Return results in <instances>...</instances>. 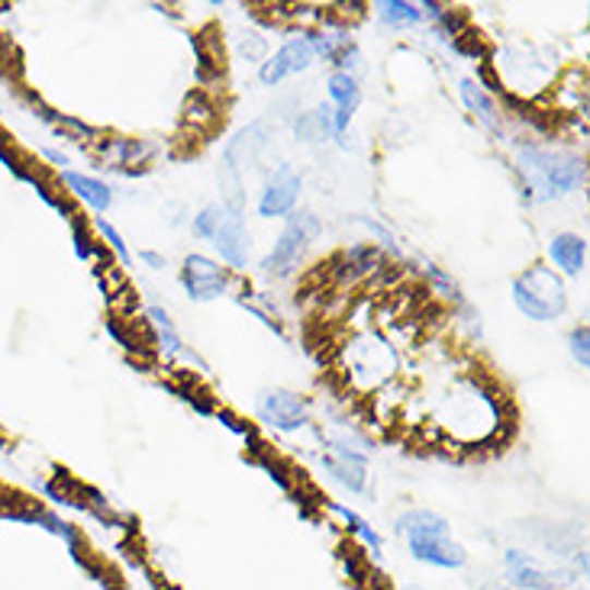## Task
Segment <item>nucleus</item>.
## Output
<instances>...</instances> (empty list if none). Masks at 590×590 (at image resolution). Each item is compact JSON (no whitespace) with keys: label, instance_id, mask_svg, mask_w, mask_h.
I'll return each mask as SVG.
<instances>
[{"label":"nucleus","instance_id":"f257e3e1","mask_svg":"<svg viewBox=\"0 0 590 590\" xmlns=\"http://www.w3.org/2000/svg\"><path fill=\"white\" fill-rule=\"evenodd\" d=\"M517 168L532 201H555L562 194L578 191L588 181V168L581 158L552 148H522Z\"/></svg>","mask_w":590,"mask_h":590},{"label":"nucleus","instance_id":"f03ea898","mask_svg":"<svg viewBox=\"0 0 590 590\" xmlns=\"http://www.w3.org/2000/svg\"><path fill=\"white\" fill-rule=\"evenodd\" d=\"M400 532L410 542L413 558L436 565V568H461L465 565V549L448 539V522L433 510H410L400 517Z\"/></svg>","mask_w":590,"mask_h":590},{"label":"nucleus","instance_id":"7ed1b4c3","mask_svg":"<svg viewBox=\"0 0 590 590\" xmlns=\"http://www.w3.org/2000/svg\"><path fill=\"white\" fill-rule=\"evenodd\" d=\"M514 300H517L519 310L535 323H552L568 306V294H565L562 278L552 268H542V265L529 268L526 275H519L514 281Z\"/></svg>","mask_w":590,"mask_h":590},{"label":"nucleus","instance_id":"20e7f679","mask_svg":"<svg viewBox=\"0 0 590 590\" xmlns=\"http://www.w3.org/2000/svg\"><path fill=\"white\" fill-rule=\"evenodd\" d=\"M316 236H320V220H316V214L303 210V214L291 217L288 229H285L281 239H278V245H275L272 255L265 258V272H268V275H278V278L291 275L297 268V262H300V255L306 252V245H310Z\"/></svg>","mask_w":590,"mask_h":590},{"label":"nucleus","instance_id":"39448f33","mask_svg":"<svg viewBox=\"0 0 590 590\" xmlns=\"http://www.w3.org/2000/svg\"><path fill=\"white\" fill-rule=\"evenodd\" d=\"M346 359H349V369H352V374L369 371L371 374L369 387L384 384V381L397 371V356H394V349H390L384 339H377V336H365V339L352 342V346H349V352H346Z\"/></svg>","mask_w":590,"mask_h":590},{"label":"nucleus","instance_id":"423d86ee","mask_svg":"<svg viewBox=\"0 0 590 590\" xmlns=\"http://www.w3.org/2000/svg\"><path fill=\"white\" fill-rule=\"evenodd\" d=\"M313 56H316V49H313V39L310 36H294V39H288L265 65H262V84H268V87H275V84H281L288 74L303 72V69H310V62H313Z\"/></svg>","mask_w":590,"mask_h":590},{"label":"nucleus","instance_id":"0eeeda50","mask_svg":"<svg viewBox=\"0 0 590 590\" xmlns=\"http://www.w3.org/2000/svg\"><path fill=\"white\" fill-rule=\"evenodd\" d=\"M181 278H184V288H188L191 300H214L229 285V275L222 272L217 262H210L207 255H188Z\"/></svg>","mask_w":590,"mask_h":590},{"label":"nucleus","instance_id":"6e6552de","mask_svg":"<svg viewBox=\"0 0 590 590\" xmlns=\"http://www.w3.org/2000/svg\"><path fill=\"white\" fill-rule=\"evenodd\" d=\"M262 420L275 430H300L310 420V407L303 397H297L291 390H268L262 397Z\"/></svg>","mask_w":590,"mask_h":590},{"label":"nucleus","instance_id":"1a4fd4ad","mask_svg":"<svg viewBox=\"0 0 590 590\" xmlns=\"http://www.w3.org/2000/svg\"><path fill=\"white\" fill-rule=\"evenodd\" d=\"M297 194H300V174L291 165H281L268 178V184H265V194L258 201V214L262 217H285V214H291L297 204Z\"/></svg>","mask_w":590,"mask_h":590},{"label":"nucleus","instance_id":"9d476101","mask_svg":"<svg viewBox=\"0 0 590 590\" xmlns=\"http://www.w3.org/2000/svg\"><path fill=\"white\" fill-rule=\"evenodd\" d=\"M210 239H214V245L220 249V255L232 268H245V265H249V232H245L239 214H232V210L226 207Z\"/></svg>","mask_w":590,"mask_h":590},{"label":"nucleus","instance_id":"9b49d317","mask_svg":"<svg viewBox=\"0 0 590 590\" xmlns=\"http://www.w3.org/2000/svg\"><path fill=\"white\" fill-rule=\"evenodd\" d=\"M265 146H268V127L265 123H252V127L239 130L236 140L226 146V168L229 171L249 168Z\"/></svg>","mask_w":590,"mask_h":590},{"label":"nucleus","instance_id":"f8f14e48","mask_svg":"<svg viewBox=\"0 0 590 590\" xmlns=\"http://www.w3.org/2000/svg\"><path fill=\"white\" fill-rule=\"evenodd\" d=\"M336 448V458H326V468L336 474L339 484H346L349 491H362L365 481H369V465H365V455L359 451H349L339 443H333Z\"/></svg>","mask_w":590,"mask_h":590},{"label":"nucleus","instance_id":"ddd939ff","mask_svg":"<svg viewBox=\"0 0 590 590\" xmlns=\"http://www.w3.org/2000/svg\"><path fill=\"white\" fill-rule=\"evenodd\" d=\"M549 252H552L555 265H558L565 275H581V268H585V262H588V242H585L581 236H575V232L555 236L552 245H549Z\"/></svg>","mask_w":590,"mask_h":590},{"label":"nucleus","instance_id":"4468645a","mask_svg":"<svg viewBox=\"0 0 590 590\" xmlns=\"http://www.w3.org/2000/svg\"><path fill=\"white\" fill-rule=\"evenodd\" d=\"M62 181L72 188L74 194L91 207V210H107L110 207V201H113V194H110V188L104 184V181H97V178H87V174H77V171H62Z\"/></svg>","mask_w":590,"mask_h":590},{"label":"nucleus","instance_id":"2eb2a0df","mask_svg":"<svg viewBox=\"0 0 590 590\" xmlns=\"http://www.w3.org/2000/svg\"><path fill=\"white\" fill-rule=\"evenodd\" d=\"M507 568H510V578L517 581L519 588L526 590H549L552 588V581H549V575H542L526 555H519V552H510L507 555Z\"/></svg>","mask_w":590,"mask_h":590},{"label":"nucleus","instance_id":"dca6fc26","mask_svg":"<svg viewBox=\"0 0 590 590\" xmlns=\"http://www.w3.org/2000/svg\"><path fill=\"white\" fill-rule=\"evenodd\" d=\"M461 97H465V104L474 110V117H481V123H487L491 130H497V127H501V120H497V107H494V100L481 91V84L465 81V84H461Z\"/></svg>","mask_w":590,"mask_h":590},{"label":"nucleus","instance_id":"f3484780","mask_svg":"<svg viewBox=\"0 0 590 590\" xmlns=\"http://www.w3.org/2000/svg\"><path fill=\"white\" fill-rule=\"evenodd\" d=\"M377 13L384 23H394V26H410V23H420L423 20V10L417 3H404V0H387V3H377Z\"/></svg>","mask_w":590,"mask_h":590},{"label":"nucleus","instance_id":"a211bd4d","mask_svg":"<svg viewBox=\"0 0 590 590\" xmlns=\"http://www.w3.org/2000/svg\"><path fill=\"white\" fill-rule=\"evenodd\" d=\"M333 510H336L339 517H346V522H352V529H356V532H359V535H362V539L369 542L374 552H381V535H377L374 529H369V522H365V519H359L356 514L342 510V507H333Z\"/></svg>","mask_w":590,"mask_h":590},{"label":"nucleus","instance_id":"6ab92c4d","mask_svg":"<svg viewBox=\"0 0 590 590\" xmlns=\"http://www.w3.org/2000/svg\"><path fill=\"white\" fill-rule=\"evenodd\" d=\"M590 329L588 326H581V329H575L571 333V352H575V359L581 362V369H588L590 365Z\"/></svg>","mask_w":590,"mask_h":590},{"label":"nucleus","instance_id":"aec40b11","mask_svg":"<svg viewBox=\"0 0 590 590\" xmlns=\"http://www.w3.org/2000/svg\"><path fill=\"white\" fill-rule=\"evenodd\" d=\"M97 229H100V232L110 239V245L117 249V255H120V258H123V265H127V262H130V252H127V242H123V236H120V232H117L110 222H104V220H97Z\"/></svg>","mask_w":590,"mask_h":590},{"label":"nucleus","instance_id":"412c9836","mask_svg":"<svg viewBox=\"0 0 590 590\" xmlns=\"http://www.w3.org/2000/svg\"><path fill=\"white\" fill-rule=\"evenodd\" d=\"M143 258H146L152 268H161V265H165V262H161V255H155V252H143Z\"/></svg>","mask_w":590,"mask_h":590},{"label":"nucleus","instance_id":"4be33fe9","mask_svg":"<svg viewBox=\"0 0 590 590\" xmlns=\"http://www.w3.org/2000/svg\"><path fill=\"white\" fill-rule=\"evenodd\" d=\"M43 155H46V158H52V161H59V165H69V158H65V155H59V152H52V148H46Z\"/></svg>","mask_w":590,"mask_h":590}]
</instances>
